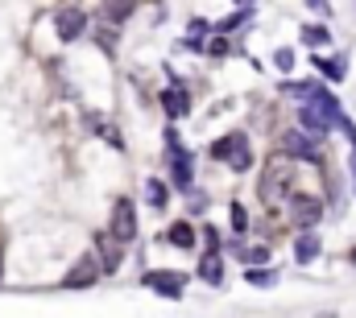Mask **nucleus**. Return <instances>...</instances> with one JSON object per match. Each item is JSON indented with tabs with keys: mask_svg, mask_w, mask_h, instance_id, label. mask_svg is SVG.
<instances>
[{
	"mask_svg": "<svg viewBox=\"0 0 356 318\" xmlns=\"http://www.w3.org/2000/svg\"><path fill=\"white\" fill-rule=\"evenodd\" d=\"M344 120V112H340V103H336V95L332 91H315L311 99H302V108H298V124H302V133H311L315 141H323L327 137V128L332 124H340Z\"/></svg>",
	"mask_w": 356,
	"mask_h": 318,
	"instance_id": "f257e3e1",
	"label": "nucleus"
},
{
	"mask_svg": "<svg viewBox=\"0 0 356 318\" xmlns=\"http://www.w3.org/2000/svg\"><path fill=\"white\" fill-rule=\"evenodd\" d=\"M211 158L216 161H228L236 174H245L249 165H253V149H249V137L245 133H228V137H220L216 145H211Z\"/></svg>",
	"mask_w": 356,
	"mask_h": 318,
	"instance_id": "f03ea898",
	"label": "nucleus"
},
{
	"mask_svg": "<svg viewBox=\"0 0 356 318\" xmlns=\"http://www.w3.org/2000/svg\"><path fill=\"white\" fill-rule=\"evenodd\" d=\"M294 161L286 158V153H277V158H269L266 174H261V194L266 199H277V194H286L290 186H294Z\"/></svg>",
	"mask_w": 356,
	"mask_h": 318,
	"instance_id": "7ed1b4c3",
	"label": "nucleus"
},
{
	"mask_svg": "<svg viewBox=\"0 0 356 318\" xmlns=\"http://www.w3.org/2000/svg\"><path fill=\"white\" fill-rule=\"evenodd\" d=\"M54 29H58V42H75V37L88 33V12L75 8V4H67V8L54 12Z\"/></svg>",
	"mask_w": 356,
	"mask_h": 318,
	"instance_id": "20e7f679",
	"label": "nucleus"
},
{
	"mask_svg": "<svg viewBox=\"0 0 356 318\" xmlns=\"http://www.w3.org/2000/svg\"><path fill=\"white\" fill-rule=\"evenodd\" d=\"M108 232H112L116 240H124V244H133V236H137V211H133L129 199H120V203L112 207V224H108Z\"/></svg>",
	"mask_w": 356,
	"mask_h": 318,
	"instance_id": "39448f33",
	"label": "nucleus"
},
{
	"mask_svg": "<svg viewBox=\"0 0 356 318\" xmlns=\"http://www.w3.org/2000/svg\"><path fill=\"white\" fill-rule=\"evenodd\" d=\"M319 215H323V203H319L315 194H290V219H294L298 228H315Z\"/></svg>",
	"mask_w": 356,
	"mask_h": 318,
	"instance_id": "423d86ee",
	"label": "nucleus"
},
{
	"mask_svg": "<svg viewBox=\"0 0 356 318\" xmlns=\"http://www.w3.org/2000/svg\"><path fill=\"white\" fill-rule=\"evenodd\" d=\"M120 248H124V240H116L112 232L95 236V260H99L104 273H116V265H120Z\"/></svg>",
	"mask_w": 356,
	"mask_h": 318,
	"instance_id": "0eeeda50",
	"label": "nucleus"
},
{
	"mask_svg": "<svg viewBox=\"0 0 356 318\" xmlns=\"http://www.w3.org/2000/svg\"><path fill=\"white\" fill-rule=\"evenodd\" d=\"M99 273H104V269H99V260H95V256H83V260L63 277V285H67V290H88V285H95V277H99Z\"/></svg>",
	"mask_w": 356,
	"mask_h": 318,
	"instance_id": "6e6552de",
	"label": "nucleus"
},
{
	"mask_svg": "<svg viewBox=\"0 0 356 318\" xmlns=\"http://www.w3.org/2000/svg\"><path fill=\"white\" fill-rule=\"evenodd\" d=\"M166 145H170V169H175V182H178V186H191V161H195V158L178 145L175 128L166 133Z\"/></svg>",
	"mask_w": 356,
	"mask_h": 318,
	"instance_id": "1a4fd4ad",
	"label": "nucleus"
},
{
	"mask_svg": "<svg viewBox=\"0 0 356 318\" xmlns=\"http://www.w3.org/2000/svg\"><path fill=\"white\" fill-rule=\"evenodd\" d=\"M145 285H149V290H158L162 298H182V285H186V281H182L178 273H149V277H145Z\"/></svg>",
	"mask_w": 356,
	"mask_h": 318,
	"instance_id": "9d476101",
	"label": "nucleus"
},
{
	"mask_svg": "<svg viewBox=\"0 0 356 318\" xmlns=\"http://www.w3.org/2000/svg\"><path fill=\"white\" fill-rule=\"evenodd\" d=\"M199 277H203L207 285H220V281H224V260H220V252H216V248L203 256V265H199Z\"/></svg>",
	"mask_w": 356,
	"mask_h": 318,
	"instance_id": "9b49d317",
	"label": "nucleus"
},
{
	"mask_svg": "<svg viewBox=\"0 0 356 318\" xmlns=\"http://www.w3.org/2000/svg\"><path fill=\"white\" fill-rule=\"evenodd\" d=\"M282 145H286V153H294V158H311V153H315V137H311V133H307V137H302V133H286Z\"/></svg>",
	"mask_w": 356,
	"mask_h": 318,
	"instance_id": "f8f14e48",
	"label": "nucleus"
},
{
	"mask_svg": "<svg viewBox=\"0 0 356 318\" xmlns=\"http://www.w3.org/2000/svg\"><path fill=\"white\" fill-rule=\"evenodd\" d=\"M294 256H298V265H311V260L319 256V236H315V232H302L298 244H294Z\"/></svg>",
	"mask_w": 356,
	"mask_h": 318,
	"instance_id": "ddd939ff",
	"label": "nucleus"
},
{
	"mask_svg": "<svg viewBox=\"0 0 356 318\" xmlns=\"http://www.w3.org/2000/svg\"><path fill=\"white\" fill-rule=\"evenodd\" d=\"M145 203H149V207H158V211H162V207H166V203H170V186H166V182H162V178H149V182H145Z\"/></svg>",
	"mask_w": 356,
	"mask_h": 318,
	"instance_id": "4468645a",
	"label": "nucleus"
},
{
	"mask_svg": "<svg viewBox=\"0 0 356 318\" xmlns=\"http://www.w3.org/2000/svg\"><path fill=\"white\" fill-rule=\"evenodd\" d=\"M137 4H141V0H104V17H108V21H124Z\"/></svg>",
	"mask_w": 356,
	"mask_h": 318,
	"instance_id": "2eb2a0df",
	"label": "nucleus"
},
{
	"mask_svg": "<svg viewBox=\"0 0 356 318\" xmlns=\"http://www.w3.org/2000/svg\"><path fill=\"white\" fill-rule=\"evenodd\" d=\"M315 67H319V75H327L332 83L348 75V62H344V58H315Z\"/></svg>",
	"mask_w": 356,
	"mask_h": 318,
	"instance_id": "dca6fc26",
	"label": "nucleus"
},
{
	"mask_svg": "<svg viewBox=\"0 0 356 318\" xmlns=\"http://www.w3.org/2000/svg\"><path fill=\"white\" fill-rule=\"evenodd\" d=\"M327 42H332V33H327L323 25H307V29H302V46H311V50H323Z\"/></svg>",
	"mask_w": 356,
	"mask_h": 318,
	"instance_id": "f3484780",
	"label": "nucleus"
},
{
	"mask_svg": "<svg viewBox=\"0 0 356 318\" xmlns=\"http://www.w3.org/2000/svg\"><path fill=\"white\" fill-rule=\"evenodd\" d=\"M166 240H170L175 248H195V228H191V224H175V228L166 232Z\"/></svg>",
	"mask_w": 356,
	"mask_h": 318,
	"instance_id": "a211bd4d",
	"label": "nucleus"
},
{
	"mask_svg": "<svg viewBox=\"0 0 356 318\" xmlns=\"http://www.w3.org/2000/svg\"><path fill=\"white\" fill-rule=\"evenodd\" d=\"M162 108H166V112H170V116H186V112H191V103H186V95H182V91H166V95H162Z\"/></svg>",
	"mask_w": 356,
	"mask_h": 318,
	"instance_id": "6ab92c4d",
	"label": "nucleus"
},
{
	"mask_svg": "<svg viewBox=\"0 0 356 318\" xmlns=\"http://www.w3.org/2000/svg\"><path fill=\"white\" fill-rule=\"evenodd\" d=\"M203 33H207V21H203V17H195V21L186 25V46H191V50H199V46H203Z\"/></svg>",
	"mask_w": 356,
	"mask_h": 318,
	"instance_id": "aec40b11",
	"label": "nucleus"
},
{
	"mask_svg": "<svg viewBox=\"0 0 356 318\" xmlns=\"http://www.w3.org/2000/svg\"><path fill=\"white\" fill-rule=\"evenodd\" d=\"M232 228H236V236H245V232H249V215H245V207H241V203H232Z\"/></svg>",
	"mask_w": 356,
	"mask_h": 318,
	"instance_id": "412c9836",
	"label": "nucleus"
},
{
	"mask_svg": "<svg viewBox=\"0 0 356 318\" xmlns=\"http://www.w3.org/2000/svg\"><path fill=\"white\" fill-rule=\"evenodd\" d=\"M245 21H249V8H245V12H236V17H228V21H220V25H216V33H232V29H236V25H245Z\"/></svg>",
	"mask_w": 356,
	"mask_h": 318,
	"instance_id": "4be33fe9",
	"label": "nucleus"
},
{
	"mask_svg": "<svg viewBox=\"0 0 356 318\" xmlns=\"http://www.w3.org/2000/svg\"><path fill=\"white\" fill-rule=\"evenodd\" d=\"M277 277L269 273V269H249V285H273Z\"/></svg>",
	"mask_w": 356,
	"mask_h": 318,
	"instance_id": "5701e85b",
	"label": "nucleus"
},
{
	"mask_svg": "<svg viewBox=\"0 0 356 318\" xmlns=\"http://www.w3.org/2000/svg\"><path fill=\"white\" fill-rule=\"evenodd\" d=\"M273 62H277V71H290V67H294V50H286V46H282V50L273 54Z\"/></svg>",
	"mask_w": 356,
	"mask_h": 318,
	"instance_id": "b1692460",
	"label": "nucleus"
},
{
	"mask_svg": "<svg viewBox=\"0 0 356 318\" xmlns=\"http://www.w3.org/2000/svg\"><path fill=\"white\" fill-rule=\"evenodd\" d=\"M245 260H249V265H266V260H269V248H249V252H245Z\"/></svg>",
	"mask_w": 356,
	"mask_h": 318,
	"instance_id": "393cba45",
	"label": "nucleus"
},
{
	"mask_svg": "<svg viewBox=\"0 0 356 318\" xmlns=\"http://www.w3.org/2000/svg\"><path fill=\"white\" fill-rule=\"evenodd\" d=\"M236 4H241V8H249V4H253V0H236Z\"/></svg>",
	"mask_w": 356,
	"mask_h": 318,
	"instance_id": "a878e982",
	"label": "nucleus"
},
{
	"mask_svg": "<svg viewBox=\"0 0 356 318\" xmlns=\"http://www.w3.org/2000/svg\"><path fill=\"white\" fill-rule=\"evenodd\" d=\"M353 265H356V248H353Z\"/></svg>",
	"mask_w": 356,
	"mask_h": 318,
	"instance_id": "bb28decb",
	"label": "nucleus"
}]
</instances>
